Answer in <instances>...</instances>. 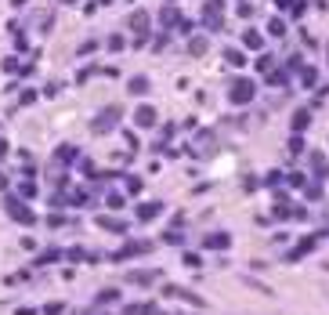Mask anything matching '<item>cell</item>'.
I'll list each match as a JSON object with an SVG mask.
<instances>
[{
  "label": "cell",
  "mask_w": 329,
  "mask_h": 315,
  "mask_svg": "<svg viewBox=\"0 0 329 315\" xmlns=\"http://www.w3.org/2000/svg\"><path fill=\"white\" fill-rule=\"evenodd\" d=\"M7 210H11V218H15V221H22V225H33V221H36V218L29 214V210H25L22 203H18V199H7Z\"/></svg>",
  "instance_id": "obj_1"
},
{
  "label": "cell",
  "mask_w": 329,
  "mask_h": 315,
  "mask_svg": "<svg viewBox=\"0 0 329 315\" xmlns=\"http://www.w3.org/2000/svg\"><path fill=\"white\" fill-rule=\"evenodd\" d=\"M159 207H163V203H149V207H141V218H156Z\"/></svg>",
  "instance_id": "obj_9"
},
{
  "label": "cell",
  "mask_w": 329,
  "mask_h": 315,
  "mask_svg": "<svg viewBox=\"0 0 329 315\" xmlns=\"http://www.w3.org/2000/svg\"><path fill=\"white\" fill-rule=\"evenodd\" d=\"M307 127V113H297V120H293V131H304Z\"/></svg>",
  "instance_id": "obj_10"
},
{
  "label": "cell",
  "mask_w": 329,
  "mask_h": 315,
  "mask_svg": "<svg viewBox=\"0 0 329 315\" xmlns=\"http://www.w3.org/2000/svg\"><path fill=\"white\" fill-rule=\"evenodd\" d=\"M4 152H7V142H0V156H4Z\"/></svg>",
  "instance_id": "obj_14"
},
{
  "label": "cell",
  "mask_w": 329,
  "mask_h": 315,
  "mask_svg": "<svg viewBox=\"0 0 329 315\" xmlns=\"http://www.w3.org/2000/svg\"><path fill=\"white\" fill-rule=\"evenodd\" d=\"M44 315H62V304H58V301L47 304V308H44Z\"/></svg>",
  "instance_id": "obj_12"
},
{
  "label": "cell",
  "mask_w": 329,
  "mask_h": 315,
  "mask_svg": "<svg viewBox=\"0 0 329 315\" xmlns=\"http://www.w3.org/2000/svg\"><path fill=\"white\" fill-rule=\"evenodd\" d=\"M112 301H120V290H102L94 297V308H102V304H112Z\"/></svg>",
  "instance_id": "obj_6"
},
{
  "label": "cell",
  "mask_w": 329,
  "mask_h": 315,
  "mask_svg": "<svg viewBox=\"0 0 329 315\" xmlns=\"http://www.w3.org/2000/svg\"><path fill=\"white\" fill-rule=\"evenodd\" d=\"M192 51H196V54H203V51H206V40H203V36H199V40H192Z\"/></svg>",
  "instance_id": "obj_11"
},
{
  "label": "cell",
  "mask_w": 329,
  "mask_h": 315,
  "mask_svg": "<svg viewBox=\"0 0 329 315\" xmlns=\"http://www.w3.org/2000/svg\"><path fill=\"white\" fill-rule=\"evenodd\" d=\"M116 116H120V109H116V105H112V109H105V113H102V116H98V123H94V131H98V134H105V131H109V127H112V123H116Z\"/></svg>",
  "instance_id": "obj_2"
},
{
  "label": "cell",
  "mask_w": 329,
  "mask_h": 315,
  "mask_svg": "<svg viewBox=\"0 0 329 315\" xmlns=\"http://www.w3.org/2000/svg\"><path fill=\"white\" fill-rule=\"evenodd\" d=\"M138 123L141 127H152V123H156V113H152V109H138Z\"/></svg>",
  "instance_id": "obj_7"
},
{
  "label": "cell",
  "mask_w": 329,
  "mask_h": 315,
  "mask_svg": "<svg viewBox=\"0 0 329 315\" xmlns=\"http://www.w3.org/2000/svg\"><path fill=\"white\" fill-rule=\"evenodd\" d=\"M250 98H253V83L250 80H239L232 87V101H250Z\"/></svg>",
  "instance_id": "obj_3"
},
{
  "label": "cell",
  "mask_w": 329,
  "mask_h": 315,
  "mask_svg": "<svg viewBox=\"0 0 329 315\" xmlns=\"http://www.w3.org/2000/svg\"><path fill=\"white\" fill-rule=\"evenodd\" d=\"M80 315H102V312H80Z\"/></svg>",
  "instance_id": "obj_15"
},
{
  "label": "cell",
  "mask_w": 329,
  "mask_h": 315,
  "mask_svg": "<svg viewBox=\"0 0 329 315\" xmlns=\"http://www.w3.org/2000/svg\"><path fill=\"white\" fill-rule=\"evenodd\" d=\"M185 265L188 268H199V254H185Z\"/></svg>",
  "instance_id": "obj_13"
},
{
  "label": "cell",
  "mask_w": 329,
  "mask_h": 315,
  "mask_svg": "<svg viewBox=\"0 0 329 315\" xmlns=\"http://www.w3.org/2000/svg\"><path fill=\"white\" fill-rule=\"evenodd\" d=\"M131 91H134V95H145V91H149V80H145V76H134V80H131Z\"/></svg>",
  "instance_id": "obj_8"
},
{
  "label": "cell",
  "mask_w": 329,
  "mask_h": 315,
  "mask_svg": "<svg viewBox=\"0 0 329 315\" xmlns=\"http://www.w3.org/2000/svg\"><path fill=\"white\" fill-rule=\"evenodd\" d=\"M228 243H232V239H228L224 232H214V236H206V243H203V246H206V250H210V246H214V250H224Z\"/></svg>",
  "instance_id": "obj_5"
},
{
  "label": "cell",
  "mask_w": 329,
  "mask_h": 315,
  "mask_svg": "<svg viewBox=\"0 0 329 315\" xmlns=\"http://www.w3.org/2000/svg\"><path fill=\"white\" fill-rule=\"evenodd\" d=\"M156 279H159V272H127V283H138V286H149Z\"/></svg>",
  "instance_id": "obj_4"
}]
</instances>
